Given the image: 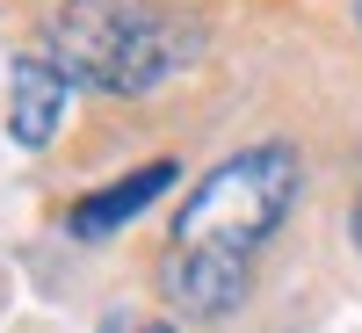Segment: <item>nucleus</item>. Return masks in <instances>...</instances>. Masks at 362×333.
<instances>
[{
    "mask_svg": "<svg viewBox=\"0 0 362 333\" xmlns=\"http://www.w3.org/2000/svg\"><path fill=\"white\" fill-rule=\"evenodd\" d=\"M297 189H305V167H297V153L283 138H261V145L225 153L189 189V203L174 210L167 254L153 268L160 297L181 319H232L239 305H247L254 254L290 218Z\"/></svg>",
    "mask_w": 362,
    "mask_h": 333,
    "instance_id": "nucleus-1",
    "label": "nucleus"
},
{
    "mask_svg": "<svg viewBox=\"0 0 362 333\" xmlns=\"http://www.w3.org/2000/svg\"><path fill=\"white\" fill-rule=\"evenodd\" d=\"M203 22L160 0H66L44 15V58L87 95H153L203 58Z\"/></svg>",
    "mask_w": 362,
    "mask_h": 333,
    "instance_id": "nucleus-2",
    "label": "nucleus"
},
{
    "mask_svg": "<svg viewBox=\"0 0 362 333\" xmlns=\"http://www.w3.org/2000/svg\"><path fill=\"white\" fill-rule=\"evenodd\" d=\"M174 181H181V167H174V160H145V167H131L124 181H109V189L73 196V203H66V232L80 239V247H102V239H116V232H124L145 203H160Z\"/></svg>",
    "mask_w": 362,
    "mask_h": 333,
    "instance_id": "nucleus-3",
    "label": "nucleus"
},
{
    "mask_svg": "<svg viewBox=\"0 0 362 333\" xmlns=\"http://www.w3.org/2000/svg\"><path fill=\"white\" fill-rule=\"evenodd\" d=\"M66 87L73 80L58 73L44 51H22L15 66H8V138L29 145V153L51 145V131L66 124Z\"/></svg>",
    "mask_w": 362,
    "mask_h": 333,
    "instance_id": "nucleus-4",
    "label": "nucleus"
},
{
    "mask_svg": "<svg viewBox=\"0 0 362 333\" xmlns=\"http://www.w3.org/2000/svg\"><path fill=\"white\" fill-rule=\"evenodd\" d=\"M102 333H174V326H167V319H145V312H109Z\"/></svg>",
    "mask_w": 362,
    "mask_h": 333,
    "instance_id": "nucleus-5",
    "label": "nucleus"
},
{
    "mask_svg": "<svg viewBox=\"0 0 362 333\" xmlns=\"http://www.w3.org/2000/svg\"><path fill=\"white\" fill-rule=\"evenodd\" d=\"M348 232H355V247H362V196H355V210H348Z\"/></svg>",
    "mask_w": 362,
    "mask_h": 333,
    "instance_id": "nucleus-6",
    "label": "nucleus"
},
{
    "mask_svg": "<svg viewBox=\"0 0 362 333\" xmlns=\"http://www.w3.org/2000/svg\"><path fill=\"white\" fill-rule=\"evenodd\" d=\"M355 22H362V0H355Z\"/></svg>",
    "mask_w": 362,
    "mask_h": 333,
    "instance_id": "nucleus-7",
    "label": "nucleus"
}]
</instances>
